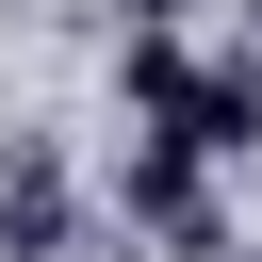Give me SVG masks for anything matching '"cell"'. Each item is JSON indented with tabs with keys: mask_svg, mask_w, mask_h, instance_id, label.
Wrapping results in <instances>:
<instances>
[{
	"mask_svg": "<svg viewBox=\"0 0 262 262\" xmlns=\"http://www.w3.org/2000/svg\"><path fill=\"white\" fill-rule=\"evenodd\" d=\"M131 213H147V229H180V246H213V196H196V147H147V164H131Z\"/></svg>",
	"mask_w": 262,
	"mask_h": 262,
	"instance_id": "cell-1",
	"label": "cell"
},
{
	"mask_svg": "<svg viewBox=\"0 0 262 262\" xmlns=\"http://www.w3.org/2000/svg\"><path fill=\"white\" fill-rule=\"evenodd\" d=\"M213 262H262V246H213Z\"/></svg>",
	"mask_w": 262,
	"mask_h": 262,
	"instance_id": "cell-3",
	"label": "cell"
},
{
	"mask_svg": "<svg viewBox=\"0 0 262 262\" xmlns=\"http://www.w3.org/2000/svg\"><path fill=\"white\" fill-rule=\"evenodd\" d=\"M131 16H180V0H131Z\"/></svg>",
	"mask_w": 262,
	"mask_h": 262,
	"instance_id": "cell-2",
	"label": "cell"
}]
</instances>
